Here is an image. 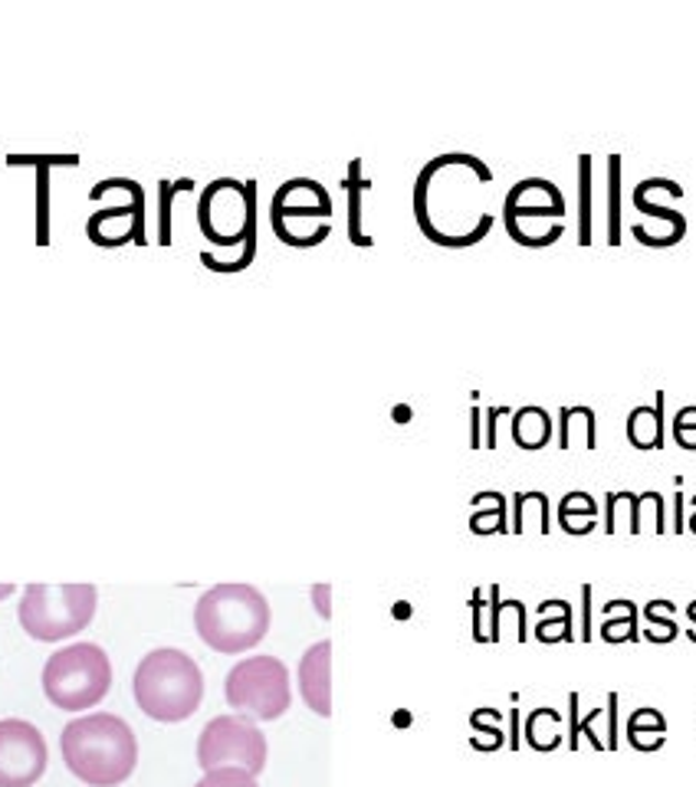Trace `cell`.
<instances>
[{
    "instance_id": "4dcf8cb0",
    "label": "cell",
    "mask_w": 696,
    "mask_h": 787,
    "mask_svg": "<svg viewBox=\"0 0 696 787\" xmlns=\"http://www.w3.org/2000/svg\"><path fill=\"white\" fill-rule=\"evenodd\" d=\"M10 594H13V585H0V600H3V597H10Z\"/></svg>"
},
{
    "instance_id": "277c9868",
    "label": "cell",
    "mask_w": 696,
    "mask_h": 787,
    "mask_svg": "<svg viewBox=\"0 0 696 787\" xmlns=\"http://www.w3.org/2000/svg\"><path fill=\"white\" fill-rule=\"evenodd\" d=\"M132 692L139 709L155 719V722H185L191 719L201 702H205V673L201 666L175 646H162L152 650L148 656H142L135 679H132Z\"/></svg>"
},
{
    "instance_id": "603a6c76",
    "label": "cell",
    "mask_w": 696,
    "mask_h": 787,
    "mask_svg": "<svg viewBox=\"0 0 696 787\" xmlns=\"http://www.w3.org/2000/svg\"><path fill=\"white\" fill-rule=\"evenodd\" d=\"M535 636L545 640V643H555V640H575V633H572V607H568V600H559V617H552V620H539Z\"/></svg>"
},
{
    "instance_id": "ba28073f",
    "label": "cell",
    "mask_w": 696,
    "mask_h": 787,
    "mask_svg": "<svg viewBox=\"0 0 696 787\" xmlns=\"http://www.w3.org/2000/svg\"><path fill=\"white\" fill-rule=\"evenodd\" d=\"M224 699L253 722H276L289 712V669L276 656H246L224 679Z\"/></svg>"
},
{
    "instance_id": "484cf974",
    "label": "cell",
    "mask_w": 696,
    "mask_h": 787,
    "mask_svg": "<svg viewBox=\"0 0 696 787\" xmlns=\"http://www.w3.org/2000/svg\"><path fill=\"white\" fill-rule=\"evenodd\" d=\"M605 716H608V739H605V752H615V749H618V692H611V696H608V709H605Z\"/></svg>"
},
{
    "instance_id": "9c48e42d",
    "label": "cell",
    "mask_w": 696,
    "mask_h": 787,
    "mask_svg": "<svg viewBox=\"0 0 696 787\" xmlns=\"http://www.w3.org/2000/svg\"><path fill=\"white\" fill-rule=\"evenodd\" d=\"M269 223L286 246H319L332 230V197L312 178H292L269 200Z\"/></svg>"
},
{
    "instance_id": "f546056e",
    "label": "cell",
    "mask_w": 696,
    "mask_h": 787,
    "mask_svg": "<svg viewBox=\"0 0 696 787\" xmlns=\"http://www.w3.org/2000/svg\"><path fill=\"white\" fill-rule=\"evenodd\" d=\"M687 617H691V623H694V627H696V600H694V603H691V607H687ZM691 640H694V643H696V630H691Z\"/></svg>"
},
{
    "instance_id": "cb8c5ba5",
    "label": "cell",
    "mask_w": 696,
    "mask_h": 787,
    "mask_svg": "<svg viewBox=\"0 0 696 787\" xmlns=\"http://www.w3.org/2000/svg\"><path fill=\"white\" fill-rule=\"evenodd\" d=\"M195 787H259L256 778L243 768H214V772H205V778Z\"/></svg>"
},
{
    "instance_id": "ffe728a7",
    "label": "cell",
    "mask_w": 696,
    "mask_h": 787,
    "mask_svg": "<svg viewBox=\"0 0 696 787\" xmlns=\"http://www.w3.org/2000/svg\"><path fill=\"white\" fill-rule=\"evenodd\" d=\"M595 509H598V506H595L592 496H585V492H572V496L562 499L559 522H562L565 532H572V535H585V532L595 529Z\"/></svg>"
},
{
    "instance_id": "1f68e13d",
    "label": "cell",
    "mask_w": 696,
    "mask_h": 787,
    "mask_svg": "<svg viewBox=\"0 0 696 787\" xmlns=\"http://www.w3.org/2000/svg\"><path fill=\"white\" fill-rule=\"evenodd\" d=\"M691 532H696V509H694V516H691Z\"/></svg>"
},
{
    "instance_id": "30bf717a",
    "label": "cell",
    "mask_w": 696,
    "mask_h": 787,
    "mask_svg": "<svg viewBox=\"0 0 696 787\" xmlns=\"http://www.w3.org/2000/svg\"><path fill=\"white\" fill-rule=\"evenodd\" d=\"M89 197L102 207L89 217L86 233L96 246H125L139 243L145 246V188L132 178H109L99 181Z\"/></svg>"
},
{
    "instance_id": "d4e9b609",
    "label": "cell",
    "mask_w": 696,
    "mask_h": 787,
    "mask_svg": "<svg viewBox=\"0 0 696 787\" xmlns=\"http://www.w3.org/2000/svg\"><path fill=\"white\" fill-rule=\"evenodd\" d=\"M601 636L608 640V643H615V640H638V613H628L625 620H605L601 623Z\"/></svg>"
},
{
    "instance_id": "f1b7e54d",
    "label": "cell",
    "mask_w": 696,
    "mask_h": 787,
    "mask_svg": "<svg viewBox=\"0 0 696 787\" xmlns=\"http://www.w3.org/2000/svg\"><path fill=\"white\" fill-rule=\"evenodd\" d=\"M582 597H585V640H592V588L588 585L582 588Z\"/></svg>"
},
{
    "instance_id": "7c38bea8",
    "label": "cell",
    "mask_w": 696,
    "mask_h": 787,
    "mask_svg": "<svg viewBox=\"0 0 696 787\" xmlns=\"http://www.w3.org/2000/svg\"><path fill=\"white\" fill-rule=\"evenodd\" d=\"M46 739L33 722H0V787H33L46 775Z\"/></svg>"
},
{
    "instance_id": "4fadbf2b",
    "label": "cell",
    "mask_w": 696,
    "mask_h": 787,
    "mask_svg": "<svg viewBox=\"0 0 696 787\" xmlns=\"http://www.w3.org/2000/svg\"><path fill=\"white\" fill-rule=\"evenodd\" d=\"M555 220L562 223L565 220V197L562 191L545 181V178H526L519 181L502 203V220H506V230L516 243L522 246H535V233H532V223L535 220Z\"/></svg>"
},
{
    "instance_id": "8992f818",
    "label": "cell",
    "mask_w": 696,
    "mask_h": 787,
    "mask_svg": "<svg viewBox=\"0 0 696 787\" xmlns=\"http://www.w3.org/2000/svg\"><path fill=\"white\" fill-rule=\"evenodd\" d=\"M43 692L63 712L96 709L112 689L109 653L96 643H73L56 650L43 666Z\"/></svg>"
},
{
    "instance_id": "4316f807",
    "label": "cell",
    "mask_w": 696,
    "mask_h": 787,
    "mask_svg": "<svg viewBox=\"0 0 696 787\" xmlns=\"http://www.w3.org/2000/svg\"><path fill=\"white\" fill-rule=\"evenodd\" d=\"M329 594H332V590H329V585H316V588H312V600H316V610H319V617H325V620L332 617V607H329Z\"/></svg>"
},
{
    "instance_id": "5b68a950",
    "label": "cell",
    "mask_w": 696,
    "mask_h": 787,
    "mask_svg": "<svg viewBox=\"0 0 696 787\" xmlns=\"http://www.w3.org/2000/svg\"><path fill=\"white\" fill-rule=\"evenodd\" d=\"M269 600L253 585H218L195 607V630L214 653H246L269 633Z\"/></svg>"
},
{
    "instance_id": "6da1fadb",
    "label": "cell",
    "mask_w": 696,
    "mask_h": 787,
    "mask_svg": "<svg viewBox=\"0 0 696 787\" xmlns=\"http://www.w3.org/2000/svg\"><path fill=\"white\" fill-rule=\"evenodd\" d=\"M493 171L473 155H441L415 181V220L438 246H473L493 230L486 195Z\"/></svg>"
},
{
    "instance_id": "d6986e66",
    "label": "cell",
    "mask_w": 696,
    "mask_h": 787,
    "mask_svg": "<svg viewBox=\"0 0 696 787\" xmlns=\"http://www.w3.org/2000/svg\"><path fill=\"white\" fill-rule=\"evenodd\" d=\"M368 191V181L362 178V162L355 158L349 165V240L355 246H372V236H365L362 226V195Z\"/></svg>"
},
{
    "instance_id": "ac0fdd59",
    "label": "cell",
    "mask_w": 696,
    "mask_h": 787,
    "mask_svg": "<svg viewBox=\"0 0 696 787\" xmlns=\"http://www.w3.org/2000/svg\"><path fill=\"white\" fill-rule=\"evenodd\" d=\"M562 722V716L555 709H535L529 719H526V742L535 749V752H555L562 745V735L555 732Z\"/></svg>"
},
{
    "instance_id": "52a82bcc",
    "label": "cell",
    "mask_w": 696,
    "mask_h": 787,
    "mask_svg": "<svg viewBox=\"0 0 696 787\" xmlns=\"http://www.w3.org/2000/svg\"><path fill=\"white\" fill-rule=\"evenodd\" d=\"M99 590L92 585H30L16 607V620L26 636L40 643H59L86 630L96 617Z\"/></svg>"
},
{
    "instance_id": "3957f363",
    "label": "cell",
    "mask_w": 696,
    "mask_h": 787,
    "mask_svg": "<svg viewBox=\"0 0 696 787\" xmlns=\"http://www.w3.org/2000/svg\"><path fill=\"white\" fill-rule=\"evenodd\" d=\"M198 226L208 243L224 253L205 250L201 263L214 273H240L256 256V181L218 178L198 200Z\"/></svg>"
},
{
    "instance_id": "5bb4252c",
    "label": "cell",
    "mask_w": 696,
    "mask_h": 787,
    "mask_svg": "<svg viewBox=\"0 0 696 787\" xmlns=\"http://www.w3.org/2000/svg\"><path fill=\"white\" fill-rule=\"evenodd\" d=\"M299 692H302V702L319 719L332 716V643L329 640H319L302 653V659H299Z\"/></svg>"
},
{
    "instance_id": "7402d4cb",
    "label": "cell",
    "mask_w": 696,
    "mask_h": 787,
    "mask_svg": "<svg viewBox=\"0 0 696 787\" xmlns=\"http://www.w3.org/2000/svg\"><path fill=\"white\" fill-rule=\"evenodd\" d=\"M181 191H191V181H188V178H185V181H162V188H158V197H162L158 243H162V246L172 243V200H175V195H181Z\"/></svg>"
},
{
    "instance_id": "8fae6325",
    "label": "cell",
    "mask_w": 696,
    "mask_h": 787,
    "mask_svg": "<svg viewBox=\"0 0 696 787\" xmlns=\"http://www.w3.org/2000/svg\"><path fill=\"white\" fill-rule=\"evenodd\" d=\"M266 735L246 716H218L205 725L198 739L201 772L214 768H243L253 778L266 768Z\"/></svg>"
},
{
    "instance_id": "9a60e30c",
    "label": "cell",
    "mask_w": 696,
    "mask_h": 787,
    "mask_svg": "<svg viewBox=\"0 0 696 787\" xmlns=\"http://www.w3.org/2000/svg\"><path fill=\"white\" fill-rule=\"evenodd\" d=\"M628 440L638 450L664 446V394H658L654 407H634L628 413Z\"/></svg>"
},
{
    "instance_id": "83f0119b",
    "label": "cell",
    "mask_w": 696,
    "mask_h": 787,
    "mask_svg": "<svg viewBox=\"0 0 696 787\" xmlns=\"http://www.w3.org/2000/svg\"><path fill=\"white\" fill-rule=\"evenodd\" d=\"M687 430H696V407H684L674 420V436L677 433H687Z\"/></svg>"
},
{
    "instance_id": "e0dca14e",
    "label": "cell",
    "mask_w": 696,
    "mask_h": 787,
    "mask_svg": "<svg viewBox=\"0 0 696 787\" xmlns=\"http://www.w3.org/2000/svg\"><path fill=\"white\" fill-rule=\"evenodd\" d=\"M628 742L638 752H658L667 742V719L658 709H638L628 719Z\"/></svg>"
},
{
    "instance_id": "44dd1931",
    "label": "cell",
    "mask_w": 696,
    "mask_h": 787,
    "mask_svg": "<svg viewBox=\"0 0 696 787\" xmlns=\"http://www.w3.org/2000/svg\"><path fill=\"white\" fill-rule=\"evenodd\" d=\"M644 620L654 627V630H644L648 640L654 643H671L677 636V623H674V603L671 600H651L644 607Z\"/></svg>"
},
{
    "instance_id": "7a4b0ae2",
    "label": "cell",
    "mask_w": 696,
    "mask_h": 787,
    "mask_svg": "<svg viewBox=\"0 0 696 787\" xmlns=\"http://www.w3.org/2000/svg\"><path fill=\"white\" fill-rule=\"evenodd\" d=\"M69 775L86 787H119L135 775L139 739L122 716L89 712L73 719L59 735Z\"/></svg>"
},
{
    "instance_id": "2e32d148",
    "label": "cell",
    "mask_w": 696,
    "mask_h": 787,
    "mask_svg": "<svg viewBox=\"0 0 696 787\" xmlns=\"http://www.w3.org/2000/svg\"><path fill=\"white\" fill-rule=\"evenodd\" d=\"M552 436V420L542 407H522L512 413V440L519 450H542Z\"/></svg>"
}]
</instances>
